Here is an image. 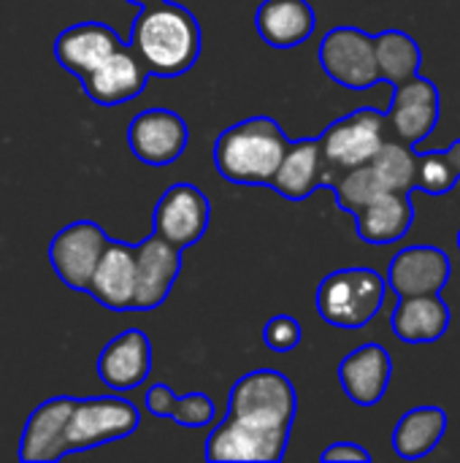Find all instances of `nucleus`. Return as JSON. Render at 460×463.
<instances>
[{"mask_svg":"<svg viewBox=\"0 0 460 463\" xmlns=\"http://www.w3.org/2000/svg\"><path fill=\"white\" fill-rule=\"evenodd\" d=\"M298 396L277 369H258L230 388L228 418L206 439V461L277 463L285 458Z\"/></svg>","mask_w":460,"mask_h":463,"instance_id":"nucleus-1","label":"nucleus"},{"mask_svg":"<svg viewBox=\"0 0 460 463\" xmlns=\"http://www.w3.org/2000/svg\"><path fill=\"white\" fill-rule=\"evenodd\" d=\"M130 43L152 76L176 79L198 62L203 41L198 19L184 5L160 0L138 11Z\"/></svg>","mask_w":460,"mask_h":463,"instance_id":"nucleus-2","label":"nucleus"},{"mask_svg":"<svg viewBox=\"0 0 460 463\" xmlns=\"http://www.w3.org/2000/svg\"><path fill=\"white\" fill-rule=\"evenodd\" d=\"M290 138L271 117H249L228 130H222L214 141L211 160L220 176L230 184H268L277 174Z\"/></svg>","mask_w":460,"mask_h":463,"instance_id":"nucleus-3","label":"nucleus"},{"mask_svg":"<svg viewBox=\"0 0 460 463\" xmlns=\"http://www.w3.org/2000/svg\"><path fill=\"white\" fill-rule=\"evenodd\" d=\"M385 293H388V279L366 266H352V269H339L333 274H328L320 288H317V312L328 326L336 328H363L369 326L382 304H385Z\"/></svg>","mask_w":460,"mask_h":463,"instance_id":"nucleus-4","label":"nucleus"},{"mask_svg":"<svg viewBox=\"0 0 460 463\" xmlns=\"http://www.w3.org/2000/svg\"><path fill=\"white\" fill-rule=\"evenodd\" d=\"M138 426H141V412L127 399H117V396L73 399L65 426V456L125 439Z\"/></svg>","mask_w":460,"mask_h":463,"instance_id":"nucleus-5","label":"nucleus"},{"mask_svg":"<svg viewBox=\"0 0 460 463\" xmlns=\"http://www.w3.org/2000/svg\"><path fill=\"white\" fill-rule=\"evenodd\" d=\"M320 152L325 160V184L331 187L339 174L363 165L385 141V114L377 109H358L323 130Z\"/></svg>","mask_w":460,"mask_h":463,"instance_id":"nucleus-6","label":"nucleus"},{"mask_svg":"<svg viewBox=\"0 0 460 463\" xmlns=\"http://www.w3.org/2000/svg\"><path fill=\"white\" fill-rule=\"evenodd\" d=\"M320 65L347 90H369L380 81L374 35L361 27H333L320 41Z\"/></svg>","mask_w":460,"mask_h":463,"instance_id":"nucleus-7","label":"nucleus"},{"mask_svg":"<svg viewBox=\"0 0 460 463\" xmlns=\"http://www.w3.org/2000/svg\"><path fill=\"white\" fill-rule=\"evenodd\" d=\"M209 220L211 203L206 193L198 190L195 184L179 182L160 195L152 212V233L163 236L179 250H187L203 239V233L209 231Z\"/></svg>","mask_w":460,"mask_h":463,"instance_id":"nucleus-8","label":"nucleus"},{"mask_svg":"<svg viewBox=\"0 0 460 463\" xmlns=\"http://www.w3.org/2000/svg\"><path fill=\"white\" fill-rule=\"evenodd\" d=\"M106 241L108 236L92 220H76L65 225L49 244V263L60 282L84 293Z\"/></svg>","mask_w":460,"mask_h":463,"instance_id":"nucleus-9","label":"nucleus"},{"mask_svg":"<svg viewBox=\"0 0 460 463\" xmlns=\"http://www.w3.org/2000/svg\"><path fill=\"white\" fill-rule=\"evenodd\" d=\"M187 122L171 109H146L127 125V146L133 155L152 168L171 165L187 149Z\"/></svg>","mask_w":460,"mask_h":463,"instance_id":"nucleus-10","label":"nucleus"},{"mask_svg":"<svg viewBox=\"0 0 460 463\" xmlns=\"http://www.w3.org/2000/svg\"><path fill=\"white\" fill-rule=\"evenodd\" d=\"M149 68L133 43H119L98 68L81 76V87L87 98L98 106H122L144 92L149 84Z\"/></svg>","mask_w":460,"mask_h":463,"instance_id":"nucleus-11","label":"nucleus"},{"mask_svg":"<svg viewBox=\"0 0 460 463\" xmlns=\"http://www.w3.org/2000/svg\"><path fill=\"white\" fill-rule=\"evenodd\" d=\"M136 252V296L133 312L157 309L182 271V252L176 244L165 241L157 233H149L141 244L133 247Z\"/></svg>","mask_w":460,"mask_h":463,"instance_id":"nucleus-12","label":"nucleus"},{"mask_svg":"<svg viewBox=\"0 0 460 463\" xmlns=\"http://www.w3.org/2000/svg\"><path fill=\"white\" fill-rule=\"evenodd\" d=\"M393 125L399 141L415 146L434 133L439 122V90L426 76H412L404 84H396L390 111L385 114Z\"/></svg>","mask_w":460,"mask_h":463,"instance_id":"nucleus-13","label":"nucleus"},{"mask_svg":"<svg viewBox=\"0 0 460 463\" xmlns=\"http://www.w3.org/2000/svg\"><path fill=\"white\" fill-rule=\"evenodd\" d=\"M450 258L439 247L418 244L401 250L388 266V288L396 290L399 298L442 293L450 282Z\"/></svg>","mask_w":460,"mask_h":463,"instance_id":"nucleus-14","label":"nucleus"},{"mask_svg":"<svg viewBox=\"0 0 460 463\" xmlns=\"http://www.w3.org/2000/svg\"><path fill=\"white\" fill-rule=\"evenodd\" d=\"M84 293L92 296L100 307H106L111 312H133V296H136V252H133V247L125 241L108 239Z\"/></svg>","mask_w":460,"mask_h":463,"instance_id":"nucleus-15","label":"nucleus"},{"mask_svg":"<svg viewBox=\"0 0 460 463\" xmlns=\"http://www.w3.org/2000/svg\"><path fill=\"white\" fill-rule=\"evenodd\" d=\"M152 345L138 328H127L114 336L98 355V377L111 391H133L149 380Z\"/></svg>","mask_w":460,"mask_h":463,"instance_id":"nucleus-16","label":"nucleus"},{"mask_svg":"<svg viewBox=\"0 0 460 463\" xmlns=\"http://www.w3.org/2000/svg\"><path fill=\"white\" fill-rule=\"evenodd\" d=\"M393 377V361L390 353L377 345H361L355 347L342 364H339V383L352 404L358 407H374L385 399Z\"/></svg>","mask_w":460,"mask_h":463,"instance_id":"nucleus-17","label":"nucleus"},{"mask_svg":"<svg viewBox=\"0 0 460 463\" xmlns=\"http://www.w3.org/2000/svg\"><path fill=\"white\" fill-rule=\"evenodd\" d=\"M73 399L57 396L33 410L24 423L19 439V461L24 463H54L65 458V426L70 415Z\"/></svg>","mask_w":460,"mask_h":463,"instance_id":"nucleus-18","label":"nucleus"},{"mask_svg":"<svg viewBox=\"0 0 460 463\" xmlns=\"http://www.w3.org/2000/svg\"><path fill=\"white\" fill-rule=\"evenodd\" d=\"M122 41L103 22H79L65 27L54 41V57L60 68L73 73L76 79L87 76L98 68Z\"/></svg>","mask_w":460,"mask_h":463,"instance_id":"nucleus-19","label":"nucleus"},{"mask_svg":"<svg viewBox=\"0 0 460 463\" xmlns=\"http://www.w3.org/2000/svg\"><path fill=\"white\" fill-rule=\"evenodd\" d=\"M317 24L309 0H263L255 11L258 35L274 49H293L312 38Z\"/></svg>","mask_w":460,"mask_h":463,"instance_id":"nucleus-20","label":"nucleus"},{"mask_svg":"<svg viewBox=\"0 0 460 463\" xmlns=\"http://www.w3.org/2000/svg\"><path fill=\"white\" fill-rule=\"evenodd\" d=\"M355 231L366 244H393L404 239L415 222V206L409 193L385 190L355 212Z\"/></svg>","mask_w":460,"mask_h":463,"instance_id":"nucleus-21","label":"nucleus"},{"mask_svg":"<svg viewBox=\"0 0 460 463\" xmlns=\"http://www.w3.org/2000/svg\"><path fill=\"white\" fill-rule=\"evenodd\" d=\"M323 184H325V160L317 138H301L296 144L290 141L277 174L268 182V187H274L287 201H304Z\"/></svg>","mask_w":460,"mask_h":463,"instance_id":"nucleus-22","label":"nucleus"},{"mask_svg":"<svg viewBox=\"0 0 460 463\" xmlns=\"http://www.w3.org/2000/svg\"><path fill=\"white\" fill-rule=\"evenodd\" d=\"M393 334L407 345L439 342L450 328V307L439 293L407 296L399 301L390 317Z\"/></svg>","mask_w":460,"mask_h":463,"instance_id":"nucleus-23","label":"nucleus"},{"mask_svg":"<svg viewBox=\"0 0 460 463\" xmlns=\"http://www.w3.org/2000/svg\"><path fill=\"white\" fill-rule=\"evenodd\" d=\"M447 431V412L442 407L409 410L393 431V450L404 461H418L434 453Z\"/></svg>","mask_w":460,"mask_h":463,"instance_id":"nucleus-24","label":"nucleus"},{"mask_svg":"<svg viewBox=\"0 0 460 463\" xmlns=\"http://www.w3.org/2000/svg\"><path fill=\"white\" fill-rule=\"evenodd\" d=\"M144 410L155 418L174 420L184 429H203L214 423V402L195 391L187 396H176L168 385H152L144 396Z\"/></svg>","mask_w":460,"mask_h":463,"instance_id":"nucleus-25","label":"nucleus"},{"mask_svg":"<svg viewBox=\"0 0 460 463\" xmlns=\"http://www.w3.org/2000/svg\"><path fill=\"white\" fill-rule=\"evenodd\" d=\"M374 52H377L380 79L390 81L393 87L420 73V62H423L420 43L404 30H385L374 35Z\"/></svg>","mask_w":460,"mask_h":463,"instance_id":"nucleus-26","label":"nucleus"},{"mask_svg":"<svg viewBox=\"0 0 460 463\" xmlns=\"http://www.w3.org/2000/svg\"><path fill=\"white\" fill-rule=\"evenodd\" d=\"M369 163H371V168L377 171V176L382 179V184L388 190H396V193H412L415 190L418 155L412 152L409 144L385 138L382 146L374 152V157Z\"/></svg>","mask_w":460,"mask_h":463,"instance_id":"nucleus-27","label":"nucleus"},{"mask_svg":"<svg viewBox=\"0 0 460 463\" xmlns=\"http://www.w3.org/2000/svg\"><path fill=\"white\" fill-rule=\"evenodd\" d=\"M460 179V138L447 149H434L426 155H418V179L415 190H423L428 195H447L455 190Z\"/></svg>","mask_w":460,"mask_h":463,"instance_id":"nucleus-28","label":"nucleus"},{"mask_svg":"<svg viewBox=\"0 0 460 463\" xmlns=\"http://www.w3.org/2000/svg\"><path fill=\"white\" fill-rule=\"evenodd\" d=\"M336 193V201L344 212L355 214L361 212L371 198H377L380 193H385L388 187L382 184V179L377 176V171L371 168V163L355 165L344 174L336 176V182L331 184Z\"/></svg>","mask_w":460,"mask_h":463,"instance_id":"nucleus-29","label":"nucleus"},{"mask_svg":"<svg viewBox=\"0 0 460 463\" xmlns=\"http://www.w3.org/2000/svg\"><path fill=\"white\" fill-rule=\"evenodd\" d=\"M301 336H304V328L290 315H277L263 328V342L274 353H290V350H296L301 345Z\"/></svg>","mask_w":460,"mask_h":463,"instance_id":"nucleus-30","label":"nucleus"},{"mask_svg":"<svg viewBox=\"0 0 460 463\" xmlns=\"http://www.w3.org/2000/svg\"><path fill=\"white\" fill-rule=\"evenodd\" d=\"M323 463H371V453L355 442H336L320 453Z\"/></svg>","mask_w":460,"mask_h":463,"instance_id":"nucleus-31","label":"nucleus"},{"mask_svg":"<svg viewBox=\"0 0 460 463\" xmlns=\"http://www.w3.org/2000/svg\"><path fill=\"white\" fill-rule=\"evenodd\" d=\"M130 5H138V8H144V5H152V3H160V0H127Z\"/></svg>","mask_w":460,"mask_h":463,"instance_id":"nucleus-32","label":"nucleus"},{"mask_svg":"<svg viewBox=\"0 0 460 463\" xmlns=\"http://www.w3.org/2000/svg\"><path fill=\"white\" fill-rule=\"evenodd\" d=\"M458 250H460V231H458Z\"/></svg>","mask_w":460,"mask_h":463,"instance_id":"nucleus-33","label":"nucleus"}]
</instances>
